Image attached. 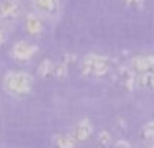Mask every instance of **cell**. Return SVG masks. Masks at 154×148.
<instances>
[{"mask_svg": "<svg viewBox=\"0 0 154 148\" xmlns=\"http://www.w3.org/2000/svg\"><path fill=\"white\" fill-rule=\"evenodd\" d=\"M31 86H33V78L27 72H6V76H4V88L14 95L27 94Z\"/></svg>", "mask_w": 154, "mask_h": 148, "instance_id": "6da1fadb", "label": "cell"}, {"mask_svg": "<svg viewBox=\"0 0 154 148\" xmlns=\"http://www.w3.org/2000/svg\"><path fill=\"white\" fill-rule=\"evenodd\" d=\"M137 84H140V86H144V88H150V90H154V72H140L139 78H137Z\"/></svg>", "mask_w": 154, "mask_h": 148, "instance_id": "7c38bea8", "label": "cell"}, {"mask_svg": "<svg viewBox=\"0 0 154 148\" xmlns=\"http://www.w3.org/2000/svg\"><path fill=\"white\" fill-rule=\"evenodd\" d=\"M80 68L86 76H105L109 72V59L102 55H86L80 62Z\"/></svg>", "mask_w": 154, "mask_h": 148, "instance_id": "7a4b0ae2", "label": "cell"}, {"mask_svg": "<svg viewBox=\"0 0 154 148\" xmlns=\"http://www.w3.org/2000/svg\"><path fill=\"white\" fill-rule=\"evenodd\" d=\"M53 74H57V76H64L66 74V65H55V70H53Z\"/></svg>", "mask_w": 154, "mask_h": 148, "instance_id": "9a60e30c", "label": "cell"}, {"mask_svg": "<svg viewBox=\"0 0 154 148\" xmlns=\"http://www.w3.org/2000/svg\"><path fill=\"white\" fill-rule=\"evenodd\" d=\"M92 133H94V127H92V121H90V119H82V121H78L74 127H72V131H70L72 138H74L76 142L88 140V138L92 137Z\"/></svg>", "mask_w": 154, "mask_h": 148, "instance_id": "277c9868", "label": "cell"}, {"mask_svg": "<svg viewBox=\"0 0 154 148\" xmlns=\"http://www.w3.org/2000/svg\"><path fill=\"white\" fill-rule=\"evenodd\" d=\"M148 148H154V144H150V146H148Z\"/></svg>", "mask_w": 154, "mask_h": 148, "instance_id": "d6986e66", "label": "cell"}, {"mask_svg": "<svg viewBox=\"0 0 154 148\" xmlns=\"http://www.w3.org/2000/svg\"><path fill=\"white\" fill-rule=\"evenodd\" d=\"M121 80H123V84H125L127 90H133L135 84H137V72L135 70H129V68H123L121 70Z\"/></svg>", "mask_w": 154, "mask_h": 148, "instance_id": "30bf717a", "label": "cell"}, {"mask_svg": "<svg viewBox=\"0 0 154 148\" xmlns=\"http://www.w3.org/2000/svg\"><path fill=\"white\" fill-rule=\"evenodd\" d=\"M39 51V47L35 43H29V41H18L14 47H12V57L16 61H29L35 53Z\"/></svg>", "mask_w": 154, "mask_h": 148, "instance_id": "3957f363", "label": "cell"}, {"mask_svg": "<svg viewBox=\"0 0 154 148\" xmlns=\"http://www.w3.org/2000/svg\"><path fill=\"white\" fill-rule=\"evenodd\" d=\"M98 142L100 144H102L103 148H107V146H111V133H109V131H102V133L98 134Z\"/></svg>", "mask_w": 154, "mask_h": 148, "instance_id": "5bb4252c", "label": "cell"}, {"mask_svg": "<svg viewBox=\"0 0 154 148\" xmlns=\"http://www.w3.org/2000/svg\"><path fill=\"white\" fill-rule=\"evenodd\" d=\"M4 41H6V31H4L2 27H0V45H2Z\"/></svg>", "mask_w": 154, "mask_h": 148, "instance_id": "ac0fdd59", "label": "cell"}, {"mask_svg": "<svg viewBox=\"0 0 154 148\" xmlns=\"http://www.w3.org/2000/svg\"><path fill=\"white\" fill-rule=\"evenodd\" d=\"M115 148H131V144H129L127 140H117L115 142Z\"/></svg>", "mask_w": 154, "mask_h": 148, "instance_id": "e0dca14e", "label": "cell"}, {"mask_svg": "<svg viewBox=\"0 0 154 148\" xmlns=\"http://www.w3.org/2000/svg\"><path fill=\"white\" fill-rule=\"evenodd\" d=\"M140 137L146 138V140H154V121L146 123V125L140 129Z\"/></svg>", "mask_w": 154, "mask_h": 148, "instance_id": "4fadbf2b", "label": "cell"}, {"mask_svg": "<svg viewBox=\"0 0 154 148\" xmlns=\"http://www.w3.org/2000/svg\"><path fill=\"white\" fill-rule=\"evenodd\" d=\"M35 8H39L45 14H55L57 8H59V0H33Z\"/></svg>", "mask_w": 154, "mask_h": 148, "instance_id": "ba28073f", "label": "cell"}, {"mask_svg": "<svg viewBox=\"0 0 154 148\" xmlns=\"http://www.w3.org/2000/svg\"><path fill=\"white\" fill-rule=\"evenodd\" d=\"M23 27H26V31L29 35H33V37H37V35L43 33V20L39 18L37 14H27L26 20H23Z\"/></svg>", "mask_w": 154, "mask_h": 148, "instance_id": "5b68a950", "label": "cell"}, {"mask_svg": "<svg viewBox=\"0 0 154 148\" xmlns=\"http://www.w3.org/2000/svg\"><path fill=\"white\" fill-rule=\"evenodd\" d=\"M53 142L57 148H76V140L72 138V134H55Z\"/></svg>", "mask_w": 154, "mask_h": 148, "instance_id": "9c48e42d", "label": "cell"}, {"mask_svg": "<svg viewBox=\"0 0 154 148\" xmlns=\"http://www.w3.org/2000/svg\"><path fill=\"white\" fill-rule=\"evenodd\" d=\"M125 4H131V6H143L144 0H123Z\"/></svg>", "mask_w": 154, "mask_h": 148, "instance_id": "2e32d148", "label": "cell"}, {"mask_svg": "<svg viewBox=\"0 0 154 148\" xmlns=\"http://www.w3.org/2000/svg\"><path fill=\"white\" fill-rule=\"evenodd\" d=\"M53 70H55V62L53 61H49V59H45V61H41L39 62V66H37V74L39 76H49V74H53Z\"/></svg>", "mask_w": 154, "mask_h": 148, "instance_id": "8fae6325", "label": "cell"}, {"mask_svg": "<svg viewBox=\"0 0 154 148\" xmlns=\"http://www.w3.org/2000/svg\"><path fill=\"white\" fill-rule=\"evenodd\" d=\"M131 70H135L137 74L154 72V57H135L131 61Z\"/></svg>", "mask_w": 154, "mask_h": 148, "instance_id": "8992f818", "label": "cell"}, {"mask_svg": "<svg viewBox=\"0 0 154 148\" xmlns=\"http://www.w3.org/2000/svg\"><path fill=\"white\" fill-rule=\"evenodd\" d=\"M20 16V4L16 0H2L0 2V18L16 20Z\"/></svg>", "mask_w": 154, "mask_h": 148, "instance_id": "52a82bcc", "label": "cell"}]
</instances>
